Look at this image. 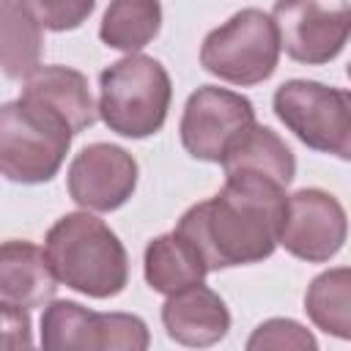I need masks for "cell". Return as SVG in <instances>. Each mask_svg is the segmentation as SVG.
<instances>
[{"label": "cell", "mask_w": 351, "mask_h": 351, "mask_svg": "<svg viewBox=\"0 0 351 351\" xmlns=\"http://www.w3.org/2000/svg\"><path fill=\"white\" fill-rule=\"evenodd\" d=\"M225 176L233 173H255L277 181L280 186H288L296 176V159L293 151L285 145V140L261 123L247 126L225 151L219 159Z\"/></svg>", "instance_id": "9a60e30c"}, {"label": "cell", "mask_w": 351, "mask_h": 351, "mask_svg": "<svg viewBox=\"0 0 351 351\" xmlns=\"http://www.w3.org/2000/svg\"><path fill=\"white\" fill-rule=\"evenodd\" d=\"M30 346H33V324L27 307L0 296V351L30 348Z\"/></svg>", "instance_id": "7402d4cb"}, {"label": "cell", "mask_w": 351, "mask_h": 351, "mask_svg": "<svg viewBox=\"0 0 351 351\" xmlns=\"http://www.w3.org/2000/svg\"><path fill=\"white\" fill-rule=\"evenodd\" d=\"M58 280L41 247L11 239L0 244V296L22 307H41L55 299Z\"/></svg>", "instance_id": "5bb4252c"}, {"label": "cell", "mask_w": 351, "mask_h": 351, "mask_svg": "<svg viewBox=\"0 0 351 351\" xmlns=\"http://www.w3.org/2000/svg\"><path fill=\"white\" fill-rule=\"evenodd\" d=\"M285 197V186L266 176L233 173L214 197L181 214L176 233L195 244L208 271L261 263L277 247Z\"/></svg>", "instance_id": "6da1fadb"}, {"label": "cell", "mask_w": 351, "mask_h": 351, "mask_svg": "<svg viewBox=\"0 0 351 351\" xmlns=\"http://www.w3.org/2000/svg\"><path fill=\"white\" fill-rule=\"evenodd\" d=\"M280 60V38L271 14L261 8H241L225 25L214 27L200 47V66L230 82L258 85L269 80Z\"/></svg>", "instance_id": "5b68a950"}, {"label": "cell", "mask_w": 351, "mask_h": 351, "mask_svg": "<svg viewBox=\"0 0 351 351\" xmlns=\"http://www.w3.org/2000/svg\"><path fill=\"white\" fill-rule=\"evenodd\" d=\"M27 14L44 30H74L80 27L96 8V0H22Z\"/></svg>", "instance_id": "44dd1931"}, {"label": "cell", "mask_w": 351, "mask_h": 351, "mask_svg": "<svg viewBox=\"0 0 351 351\" xmlns=\"http://www.w3.org/2000/svg\"><path fill=\"white\" fill-rule=\"evenodd\" d=\"M44 255L58 282L90 296H118L129 282V255L110 225L90 211L63 214L44 239Z\"/></svg>", "instance_id": "7a4b0ae2"}, {"label": "cell", "mask_w": 351, "mask_h": 351, "mask_svg": "<svg viewBox=\"0 0 351 351\" xmlns=\"http://www.w3.org/2000/svg\"><path fill=\"white\" fill-rule=\"evenodd\" d=\"M274 115L307 148L351 156V96L315 80H288L274 90Z\"/></svg>", "instance_id": "8992f818"}, {"label": "cell", "mask_w": 351, "mask_h": 351, "mask_svg": "<svg viewBox=\"0 0 351 351\" xmlns=\"http://www.w3.org/2000/svg\"><path fill=\"white\" fill-rule=\"evenodd\" d=\"M346 233V208L335 195L307 186L285 197L277 244H282L293 258L307 263H326L343 250Z\"/></svg>", "instance_id": "30bf717a"}, {"label": "cell", "mask_w": 351, "mask_h": 351, "mask_svg": "<svg viewBox=\"0 0 351 351\" xmlns=\"http://www.w3.org/2000/svg\"><path fill=\"white\" fill-rule=\"evenodd\" d=\"M170 99V74L151 55L129 52L99 74V118L121 137L143 140L156 134L167 121Z\"/></svg>", "instance_id": "3957f363"}, {"label": "cell", "mask_w": 351, "mask_h": 351, "mask_svg": "<svg viewBox=\"0 0 351 351\" xmlns=\"http://www.w3.org/2000/svg\"><path fill=\"white\" fill-rule=\"evenodd\" d=\"M71 200L85 211H115L137 186L134 156L112 143L85 145L69 165L66 173Z\"/></svg>", "instance_id": "8fae6325"}, {"label": "cell", "mask_w": 351, "mask_h": 351, "mask_svg": "<svg viewBox=\"0 0 351 351\" xmlns=\"http://www.w3.org/2000/svg\"><path fill=\"white\" fill-rule=\"evenodd\" d=\"M304 313L310 321L340 340L351 337V271L348 266L318 274L304 293Z\"/></svg>", "instance_id": "d6986e66"}, {"label": "cell", "mask_w": 351, "mask_h": 351, "mask_svg": "<svg viewBox=\"0 0 351 351\" xmlns=\"http://www.w3.org/2000/svg\"><path fill=\"white\" fill-rule=\"evenodd\" d=\"M41 27L22 0H0V71L11 80H25L41 66Z\"/></svg>", "instance_id": "e0dca14e"}, {"label": "cell", "mask_w": 351, "mask_h": 351, "mask_svg": "<svg viewBox=\"0 0 351 351\" xmlns=\"http://www.w3.org/2000/svg\"><path fill=\"white\" fill-rule=\"evenodd\" d=\"M143 274L151 291L170 296L186 285L203 282V277L208 274V266L195 250V244L173 230L148 241L145 258H143Z\"/></svg>", "instance_id": "2e32d148"}, {"label": "cell", "mask_w": 351, "mask_h": 351, "mask_svg": "<svg viewBox=\"0 0 351 351\" xmlns=\"http://www.w3.org/2000/svg\"><path fill=\"white\" fill-rule=\"evenodd\" d=\"M280 49L307 66L335 60L351 30V0H277L271 8Z\"/></svg>", "instance_id": "ba28073f"}, {"label": "cell", "mask_w": 351, "mask_h": 351, "mask_svg": "<svg viewBox=\"0 0 351 351\" xmlns=\"http://www.w3.org/2000/svg\"><path fill=\"white\" fill-rule=\"evenodd\" d=\"M162 324L170 340L189 348H206L228 335L230 313L217 291L195 282L167 296L162 304Z\"/></svg>", "instance_id": "7c38bea8"}, {"label": "cell", "mask_w": 351, "mask_h": 351, "mask_svg": "<svg viewBox=\"0 0 351 351\" xmlns=\"http://www.w3.org/2000/svg\"><path fill=\"white\" fill-rule=\"evenodd\" d=\"M148 326L132 313H93L69 299H52L41 315V346L49 351H145Z\"/></svg>", "instance_id": "52a82bcc"}, {"label": "cell", "mask_w": 351, "mask_h": 351, "mask_svg": "<svg viewBox=\"0 0 351 351\" xmlns=\"http://www.w3.org/2000/svg\"><path fill=\"white\" fill-rule=\"evenodd\" d=\"M22 99L36 101L47 107L52 115H58L71 134H80L90 129L99 118L96 101L88 88V77L69 66H38L25 77Z\"/></svg>", "instance_id": "4fadbf2b"}, {"label": "cell", "mask_w": 351, "mask_h": 351, "mask_svg": "<svg viewBox=\"0 0 351 351\" xmlns=\"http://www.w3.org/2000/svg\"><path fill=\"white\" fill-rule=\"evenodd\" d=\"M162 27V5L159 0H110L99 38L110 49L140 52L145 44L156 38Z\"/></svg>", "instance_id": "ac0fdd59"}, {"label": "cell", "mask_w": 351, "mask_h": 351, "mask_svg": "<svg viewBox=\"0 0 351 351\" xmlns=\"http://www.w3.org/2000/svg\"><path fill=\"white\" fill-rule=\"evenodd\" d=\"M71 137V129L36 101L19 96L0 104V176L16 184L52 181Z\"/></svg>", "instance_id": "277c9868"}, {"label": "cell", "mask_w": 351, "mask_h": 351, "mask_svg": "<svg viewBox=\"0 0 351 351\" xmlns=\"http://www.w3.org/2000/svg\"><path fill=\"white\" fill-rule=\"evenodd\" d=\"M252 123L255 107L247 96L228 88L203 85L186 99L178 132L189 156L219 165L228 145Z\"/></svg>", "instance_id": "9c48e42d"}, {"label": "cell", "mask_w": 351, "mask_h": 351, "mask_svg": "<svg viewBox=\"0 0 351 351\" xmlns=\"http://www.w3.org/2000/svg\"><path fill=\"white\" fill-rule=\"evenodd\" d=\"M250 351H263V348H274V351H315L318 343L315 337L293 318H269L263 321L247 340Z\"/></svg>", "instance_id": "ffe728a7"}]
</instances>
